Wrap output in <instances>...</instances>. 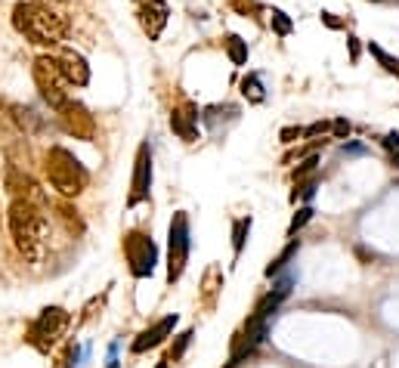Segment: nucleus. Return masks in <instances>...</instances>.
Instances as JSON below:
<instances>
[{"label": "nucleus", "mask_w": 399, "mask_h": 368, "mask_svg": "<svg viewBox=\"0 0 399 368\" xmlns=\"http://www.w3.org/2000/svg\"><path fill=\"white\" fill-rule=\"evenodd\" d=\"M6 223H10V236L22 260L41 263L46 250V232H50V220H46L41 201L31 198H13L10 210H6Z\"/></svg>", "instance_id": "f257e3e1"}, {"label": "nucleus", "mask_w": 399, "mask_h": 368, "mask_svg": "<svg viewBox=\"0 0 399 368\" xmlns=\"http://www.w3.org/2000/svg\"><path fill=\"white\" fill-rule=\"evenodd\" d=\"M13 28L37 46H59L68 37V19L46 4L22 0L13 6Z\"/></svg>", "instance_id": "f03ea898"}, {"label": "nucleus", "mask_w": 399, "mask_h": 368, "mask_svg": "<svg viewBox=\"0 0 399 368\" xmlns=\"http://www.w3.org/2000/svg\"><path fill=\"white\" fill-rule=\"evenodd\" d=\"M44 170H46V183L53 186L59 195L65 198H75L87 189L90 174L81 161L75 158V152H68L65 146H53L44 158Z\"/></svg>", "instance_id": "7ed1b4c3"}, {"label": "nucleus", "mask_w": 399, "mask_h": 368, "mask_svg": "<svg viewBox=\"0 0 399 368\" xmlns=\"http://www.w3.org/2000/svg\"><path fill=\"white\" fill-rule=\"evenodd\" d=\"M68 322H72V316H68V310H62V307H44L41 310V316L31 322L28 328V343L37 350V353H50L53 347L59 343V338L65 334V328Z\"/></svg>", "instance_id": "20e7f679"}, {"label": "nucleus", "mask_w": 399, "mask_h": 368, "mask_svg": "<svg viewBox=\"0 0 399 368\" xmlns=\"http://www.w3.org/2000/svg\"><path fill=\"white\" fill-rule=\"evenodd\" d=\"M34 84H37V90H41V99L53 108V112L72 99L68 96V81L62 77L59 62H56V56H50V53H44V56L34 59Z\"/></svg>", "instance_id": "39448f33"}, {"label": "nucleus", "mask_w": 399, "mask_h": 368, "mask_svg": "<svg viewBox=\"0 0 399 368\" xmlns=\"http://www.w3.org/2000/svg\"><path fill=\"white\" fill-rule=\"evenodd\" d=\"M189 248H192V232H189V217L179 210L174 214V220L167 226V281H174L183 276L186 263H189Z\"/></svg>", "instance_id": "423d86ee"}, {"label": "nucleus", "mask_w": 399, "mask_h": 368, "mask_svg": "<svg viewBox=\"0 0 399 368\" xmlns=\"http://www.w3.org/2000/svg\"><path fill=\"white\" fill-rule=\"evenodd\" d=\"M124 257H127V266L133 276L148 279L155 272V263H158V248H155V241L146 232L133 229L124 236Z\"/></svg>", "instance_id": "0eeeda50"}, {"label": "nucleus", "mask_w": 399, "mask_h": 368, "mask_svg": "<svg viewBox=\"0 0 399 368\" xmlns=\"http://www.w3.org/2000/svg\"><path fill=\"white\" fill-rule=\"evenodd\" d=\"M59 115V124L65 133H72L75 139H84V143H90L93 137H96V121H93V115L84 108L81 103H75V99H68L62 108H56Z\"/></svg>", "instance_id": "6e6552de"}, {"label": "nucleus", "mask_w": 399, "mask_h": 368, "mask_svg": "<svg viewBox=\"0 0 399 368\" xmlns=\"http://www.w3.org/2000/svg\"><path fill=\"white\" fill-rule=\"evenodd\" d=\"M148 192H152V148H148V143H143L137 152V161H133V183L127 205L137 208L139 201L148 198Z\"/></svg>", "instance_id": "1a4fd4ad"}, {"label": "nucleus", "mask_w": 399, "mask_h": 368, "mask_svg": "<svg viewBox=\"0 0 399 368\" xmlns=\"http://www.w3.org/2000/svg\"><path fill=\"white\" fill-rule=\"evenodd\" d=\"M137 19H139V28L146 31V37H148V41H158V37H161V31L167 28L170 6L164 4V0H139Z\"/></svg>", "instance_id": "9d476101"}, {"label": "nucleus", "mask_w": 399, "mask_h": 368, "mask_svg": "<svg viewBox=\"0 0 399 368\" xmlns=\"http://www.w3.org/2000/svg\"><path fill=\"white\" fill-rule=\"evenodd\" d=\"M266 334H270V319H248L245 331L236 338V343H232V365H239L245 356H251L257 347L266 341Z\"/></svg>", "instance_id": "9b49d317"}, {"label": "nucleus", "mask_w": 399, "mask_h": 368, "mask_svg": "<svg viewBox=\"0 0 399 368\" xmlns=\"http://www.w3.org/2000/svg\"><path fill=\"white\" fill-rule=\"evenodd\" d=\"M59 72L68 81V87H87L90 84V65L77 50H59L56 53Z\"/></svg>", "instance_id": "f8f14e48"}, {"label": "nucleus", "mask_w": 399, "mask_h": 368, "mask_svg": "<svg viewBox=\"0 0 399 368\" xmlns=\"http://www.w3.org/2000/svg\"><path fill=\"white\" fill-rule=\"evenodd\" d=\"M177 322H179V316H177V312H170V316H164L161 322H155L152 328H146V331L130 343V353L139 356V353H146V350H155V347H158V343H164V338H167V334L177 328Z\"/></svg>", "instance_id": "ddd939ff"}, {"label": "nucleus", "mask_w": 399, "mask_h": 368, "mask_svg": "<svg viewBox=\"0 0 399 368\" xmlns=\"http://www.w3.org/2000/svg\"><path fill=\"white\" fill-rule=\"evenodd\" d=\"M170 130H174L183 143H195V139H198V108L192 103L174 108V112H170Z\"/></svg>", "instance_id": "4468645a"}, {"label": "nucleus", "mask_w": 399, "mask_h": 368, "mask_svg": "<svg viewBox=\"0 0 399 368\" xmlns=\"http://www.w3.org/2000/svg\"><path fill=\"white\" fill-rule=\"evenodd\" d=\"M236 118H239L236 106H208L198 112V121L205 124L208 130H220V124H232Z\"/></svg>", "instance_id": "2eb2a0df"}, {"label": "nucleus", "mask_w": 399, "mask_h": 368, "mask_svg": "<svg viewBox=\"0 0 399 368\" xmlns=\"http://www.w3.org/2000/svg\"><path fill=\"white\" fill-rule=\"evenodd\" d=\"M241 96H245L248 103H254V106L266 103V87H263V77H260V75H254V72L241 77Z\"/></svg>", "instance_id": "dca6fc26"}, {"label": "nucleus", "mask_w": 399, "mask_h": 368, "mask_svg": "<svg viewBox=\"0 0 399 368\" xmlns=\"http://www.w3.org/2000/svg\"><path fill=\"white\" fill-rule=\"evenodd\" d=\"M251 226H254L251 217H241V220L232 223V260H239L241 250H245V241L251 236Z\"/></svg>", "instance_id": "f3484780"}, {"label": "nucleus", "mask_w": 399, "mask_h": 368, "mask_svg": "<svg viewBox=\"0 0 399 368\" xmlns=\"http://www.w3.org/2000/svg\"><path fill=\"white\" fill-rule=\"evenodd\" d=\"M226 53H229V59H232V65H248V41L245 37H239V34H226Z\"/></svg>", "instance_id": "a211bd4d"}, {"label": "nucleus", "mask_w": 399, "mask_h": 368, "mask_svg": "<svg viewBox=\"0 0 399 368\" xmlns=\"http://www.w3.org/2000/svg\"><path fill=\"white\" fill-rule=\"evenodd\" d=\"M297 250H300V239H291V241H288V245H285V250H281V254L276 257V260H272L270 266H266V276H279V272L281 269H288V263H291V257L297 254Z\"/></svg>", "instance_id": "6ab92c4d"}, {"label": "nucleus", "mask_w": 399, "mask_h": 368, "mask_svg": "<svg viewBox=\"0 0 399 368\" xmlns=\"http://www.w3.org/2000/svg\"><path fill=\"white\" fill-rule=\"evenodd\" d=\"M365 50L372 53L374 59H378V65L384 68L387 75H393V77H399V56H390V53L384 50V46H378V44H372L369 41V46H365Z\"/></svg>", "instance_id": "aec40b11"}, {"label": "nucleus", "mask_w": 399, "mask_h": 368, "mask_svg": "<svg viewBox=\"0 0 399 368\" xmlns=\"http://www.w3.org/2000/svg\"><path fill=\"white\" fill-rule=\"evenodd\" d=\"M270 25H272V31H276L279 37H288L294 31V22H291V15L288 13H281V10H276V6H272L270 10Z\"/></svg>", "instance_id": "412c9836"}, {"label": "nucleus", "mask_w": 399, "mask_h": 368, "mask_svg": "<svg viewBox=\"0 0 399 368\" xmlns=\"http://www.w3.org/2000/svg\"><path fill=\"white\" fill-rule=\"evenodd\" d=\"M316 189H319V179L312 177V179H307V183L294 186V192H291V201H294V205H297V201H310L312 195H316Z\"/></svg>", "instance_id": "4be33fe9"}, {"label": "nucleus", "mask_w": 399, "mask_h": 368, "mask_svg": "<svg viewBox=\"0 0 399 368\" xmlns=\"http://www.w3.org/2000/svg\"><path fill=\"white\" fill-rule=\"evenodd\" d=\"M312 217H316V210H312L310 205H303L300 210H297L294 214V220H291V226H288V236H297V229H303V226H307Z\"/></svg>", "instance_id": "5701e85b"}, {"label": "nucleus", "mask_w": 399, "mask_h": 368, "mask_svg": "<svg viewBox=\"0 0 399 368\" xmlns=\"http://www.w3.org/2000/svg\"><path fill=\"white\" fill-rule=\"evenodd\" d=\"M192 338H195V331H192V328H186V331H183V334H179V338H177V343H174V347H170V353H167V362H170V359H179V356H183V353H186V347H189V343H192Z\"/></svg>", "instance_id": "b1692460"}, {"label": "nucleus", "mask_w": 399, "mask_h": 368, "mask_svg": "<svg viewBox=\"0 0 399 368\" xmlns=\"http://www.w3.org/2000/svg\"><path fill=\"white\" fill-rule=\"evenodd\" d=\"M316 164H319V155H310V158H303L300 167L294 170V179H303L307 174H312V170H316Z\"/></svg>", "instance_id": "393cba45"}, {"label": "nucleus", "mask_w": 399, "mask_h": 368, "mask_svg": "<svg viewBox=\"0 0 399 368\" xmlns=\"http://www.w3.org/2000/svg\"><path fill=\"white\" fill-rule=\"evenodd\" d=\"M325 130H331V124L328 121H316V124H310V127H303V139H312V137H322Z\"/></svg>", "instance_id": "a878e982"}, {"label": "nucleus", "mask_w": 399, "mask_h": 368, "mask_svg": "<svg viewBox=\"0 0 399 368\" xmlns=\"http://www.w3.org/2000/svg\"><path fill=\"white\" fill-rule=\"evenodd\" d=\"M331 130H334V137L338 139H347L350 130H353V124H350L347 118H338V121H331Z\"/></svg>", "instance_id": "bb28decb"}, {"label": "nucleus", "mask_w": 399, "mask_h": 368, "mask_svg": "<svg viewBox=\"0 0 399 368\" xmlns=\"http://www.w3.org/2000/svg\"><path fill=\"white\" fill-rule=\"evenodd\" d=\"M279 139L281 143H297V139H303V127H281Z\"/></svg>", "instance_id": "cd10ccee"}, {"label": "nucleus", "mask_w": 399, "mask_h": 368, "mask_svg": "<svg viewBox=\"0 0 399 368\" xmlns=\"http://www.w3.org/2000/svg\"><path fill=\"white\" fill-rule=\"evenodd\" d=\"M322 22H325V25L331 28V31H343V28H347V22L338 19V15H334V13H322Z\"/></svg>", "instance_id": "c85d7f7f"}, {"label": "nucleus", "mask_w": 399, "mask_h": 368, "mask_svg": "<svg viewBox=\"0 0 399 368\" xmlns=\"http://www.w3.org/2000/svg\"><path fill=\"white\" fill-rule=\"evenodd\" d=\"M381 143H384L387 152H396V148H399V133H396V130H393V133H387V137L381 139Z\"/></svg>", "instance_id": "c756f323"}, {"label": "nucleus", "mask_w": 399, "mask_h": 368, "mask_svg": "<svg viewBox=\"0 0 399 368\" xmlns=\"http://www.w3.org/2000/svg\"><path fill=\"white\" fill-rule=\"evenodd\" d=\"M341 152H343V155H365V152H369V148H365V146H359V143H347V146L341 148Z\"/></svg>", "instance_id": "7c9ffc66"}, {"label": "nucleus", "mask_w": 399, "mask_h": 368, "mask_svg": "<svg viewBox=\"0 0 399 368\" xmlns=\"http://www.w3.org/2000/svg\"><path fill=\"white\" fill-rule=\"evenodd\" d=\"M347 44H350V59L359 62V37L350 34V37H347Z\"/></svg>", "instance_id": "2f4dec72"}, {"label": "nucleus", "mask_w": 399, "mask_h": 368, "mask_svg": "<svg viewBox=\"0 0 399 368\" xmlns=\"http://www.w3.org/2000/svg\"><path fill=\"white\" fill-rule=\"evenodd\" d=\"M390 164L399 170V148H396V152H390Z\"/></svg>", "instance_id": "473e14b6"}, {"label": "nucleus", "mask_w": 399, "mask_h": 368, "mask_svg": "<svg viewBox=\"0 0 399 368\" xmlns=\"http://www.w3.org/2000/svg\"><path fill=\"white\" fill-rule=\"evenodd\" d=\"M34 4H46V6H56V4H65V0H34Z\"/></svg>", "instance_id": "72a5a7b5"}, {"label": "nucleus", "mask_w": 399, "mask_h": 368, "mask_svg": "<svg viewBox=\"0 0 399 368\" xmlns=\"http://www.w3.org/2000/svg\"><path fill=\"white\" fill-rule=\"evenodd\" d=\"M155 368H167V359H164V362H158V365H155Z\"/></svg>", "instance_id": "f704fd0d"}]
</instances>
